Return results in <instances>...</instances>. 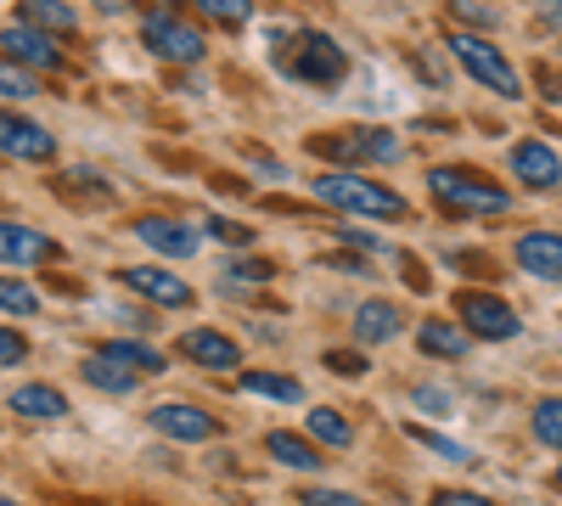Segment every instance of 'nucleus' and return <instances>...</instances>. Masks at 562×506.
Returning a JSON list of instances; mask_svg holds the SVG:
<instances>
[{"label":"nucleus","mask_w":562,"mask_h":506,"mask_svg":"<svg viewBox=\"0 0 562 506\" xmlns=\"http://www.w3.org/2000/svg\"><path fill=\"white\" fill-rule=\"evenodd\" d=\"M304 428H310V439L333 445V450H349V445H355V428H349V417H344V411H333V405H315L310 417H304Z\"/></svg>","instance_id":"22"},{"label":"nucleus","mask_w":562,"mask_h":506,"mask_svg":"<svg viewBox=\"0 0 562 506\" xmlns=\"http://www.w3.org/2000/svg\"><path fill=\"white\" fill-rule=\"evenodd\" d=\"M450 18H461L467 29H495L501 23L490 7H479V0H450Z\"/></svg>","instance_id":"34"},{"label":"nucleus","mask_w":562,"mask_h":506,"mask_svg":"<svg viewBox=\"0 0 562 506\" xmlns=\"http://www.w3.org/2000/svg\"><path fill=\"white\" fill-rule=\"evenodd\" d=\"M450 57L467 68V79H479L484 90H495V97H506V102H518V97H524L518 68H512L490 40H479V34H450Z\"/></svg>","instance_id":"5"},{"label":"nucleus","mask_w":562,"mask_h":506,"mask_svg":"<svg viewBox=\"0 0 562 506\" xmlns=\"http://www.w3.org/2000/svg\"><path fill=\"white\" fill-rule=\"evenodd\" d=\"M0 506H23V501H0Z\"/></svg>","instance_id":"46"},{"label":"nucleus","mask_w":562,"mask_h":506,"mask_svg":"<svg viewBox=\"0 0 562 506\" xmlns=\"http://www.w3.org/2000/svg\"><path fill=\"white\" fill-rule=\"evenodd\" d=\"M153 7H175V0H153Z\"/></svg>","instance_id":"45"},{"label":"nucleus","mask_w":562,"mask_h":506,"mask_svg":"<svg viewBox=\"0 0 562 506\" xmlns=\"http://www.w3.org/2000/svg\"><path fill=\"white\" fill-rule=\"evenodd\" d=\"M0 57H12V63H23V68H68V57H63V45L45 34V29H34V23H12V29H0Z\"/></svg>","instance_id":"9"},{"label":"nucleus","mask_w":562,"mask_h":506,"mask_svg":"<svg viewBox=\"0 0 562 506\" xmlns=\"http://www.w3.org/2000/svg\"><path fill=\"white\" fill-rule=\"evenodd\" d=\"M265 450L276 456L281 468H293V473H321V450H315V439H299V434H270V439H265Z\"/></svg>","instance_id":"20"},{"label":"nucleus","mask_w":562,"mask_h":506,"mask_svg":"<svg viewBox=\"0 0 562 506\" xmlns=\"http://www.w3.org/2000/svg\"><path fill=\"white\" fill-rule=\"evenodd\" d=\"M518 265L540 282H562V232H529L518 237Z\"/></svg>","instance_id":"16"},{"label":"nucleus","mask_w":562,"mask_h":506,"mask_svg":"<svg viewBox=\"0 0 562 506\" xmlns=\"http://www.w3.org/2000/svg\"><path fill=\"white\" fill-rule=\"evenodd\" d=\"M0 315H40V293L18 276H0Z\"/></svg>","instance_id":"29"},{"label":"nucleus","mask_w":562,"mask_h":506,"mask_svg":"<svg viewBox=\"0 0 562 506\" xmlns=\"http://www.w3.org/2000/svg\"><path fill=\"white\" fill-rule=\"evenodd\" d=\"M102 355L124 360L130 372H164V349H153V344H140V338H119V344H108Z\"/></svg>","instance_id":"26"},{"label":"nucleus","mask_w":562,"mask_h":506,"mask_svg":"<svg viewBox=\"0 0 562 506\" xmlns=\"http://www.w3.org/2000/svg\"><path fill=\"white\" fill-rule=\"evenodd\" d=\"M85 383H90V389H102V394H135L147 378H135L130 366L113 360V355H90V360H85Z\"/></svg>","instance_id":"19"},{"label":"nucleus","mask_w":562,"mask_h":506,"mask_svg":"<svg viewBox=\"0 0 562 506\" xmlns=\"http://www.w3.org/2000/svg\"><path fill=\"white\" fill-rule=\"evenodd\" d=\"M416 349L422 355H434V360H461L467 349H473V333H467V327H450V321H422V327H416Z\"/></svg>","instance_id":"18"},{"label":"nucleus","mask_w":562,"mask_h":506,"mask_svg":"<svg viewBox=\"0 0 562 506\" xmlns=\"http://www.w3.org/2000/svg\"><path fill=\"white\" fill-rule=\"evenodd\" d=\"M315 203L338 209V214H360V220H400L405 214V198L378 187V180H366V175H321Z\"/></svg>","instance_id":"3"},{"label":"nucleus","mask_w":562,"mask_h":506,"mask_svg":"<svg viewBox=\"0 0 562 506\" xmlns=\"http://www.w3.org/2000/svg\"><path fill=\"white\" fill-rule=\"evenodd\" d=\"M164 439H175V445H209V439H220V417L214 411H203V405H180V400H169V405H153V417H147Z\"/></svg>","instance_id":"8"},{"label":"nucleus","mask_w":562,"mask_h":506,"mask_svg":"<svg viewBox=\"0 0 562 506\" xmlns=\"http://www.w3.org/2000/svg\"><path fill=\"white\" fill-rule=\"evenodd\" d=\"M97 7H102V12H124V0H97Z\"/></svg>","instance_id":"44"},{"label":"nucleus","mask_w":562,"mask_h":506,"mask_svg":"<svg viewBox=\"0 0 562 506\" xmlns=\"http://www.w3.org/2000/svg\"><path fill=\"white\" fill-rule=\"evenodd\" d=\"M270 63L299 79V85H338L349 74V57H344V45L333 34H321V29H276L270 34Z\"/></svg>","instance_id":"1"},{"label":"nucleus","mask_w":562,"mask_h":506,"mask_svg":"<svg viewBox=\"0 0 562 506\" xmlns=\"http://www.w3.org/2000/svg\"><path fill=\"white\" fill-rule=\"evenodd\" d=\"M57 192L68 198V203H113V187L102 175H90V169H68V175H57Z\"/></svg>","instance_id":"23"},{"label":"nucleus","mask_w":562,"mask_h":506,"mask_svg":"<svg viewBox=\"0 0 562 506\" xmlns=\"http://www.w3.org/2000/svg\"><path fill=\"white\" fill-rule=\"evenodd\" d=\"M506 164H512V175H518L529 192H557L562 187V158H557L551 142H518L506 153Z\"/></svg>","instance_id":"11"},{"label":"nucleus","mask_w":562,"mask_h":506,"mask_svg":"<svg viewBox=\"0 0 562 506\" xmlns=\"http://www.w3.org/2000/svg\"><path fill=\"white\" fill-rule=\"evenodd\" d=\"M535 439L562 450V400H540L535 405Z\"/></svg>","instance_id":"30"},{"label":"nucleus","mask_w":562,"mask_h":506,"mask_svg":"<svg viewBox=\"0 0 562 506\" xmlns=\"http://www.w3.org/2000/svg\"><path fill=\"white\" fill-rule=\"evenodd\" d=\"M422 445H428V450H439L445 456V462H473V450H467V445H456V439H439V434H428V428H411Z\"/></svg>","instance_id":"35"},{"label":"nucleus","mask_w":562,"mask_h":506,"mask_svg":"<svg viewBox=\"0 0 562 506\" xmlns=\"http://www.w3.org/2000/svg\"><path fill=\"white\" fill-rule=\"evenodd\" d=\"M355 142H360V164H400L405 158V142H400L394 130H378V124L355 130Z\"/></svg>","instance_id":"24"},{"label":"nucleus","mask_w":562,"mask_h":506,"mask_svg":"<svg viewBox=\"0 0 562 506\" xmlns=\"http://www.w3.org/2000/svg\"><path fill=\"white\" fill-rule=\"evenodd\" d=\"M192 7L220 29H248L254 23V0H192Z\"/></svg>","instance_id":"27"},{"label":"nucleus","mask_w":562,"mask_h":506,"mask_svg":"<svg viewBox=\"0 0 562 506\" xmlns=\"http://www.w3.org/2000/svg\"><path fill=\"white\" fill-rule=\"evenodd\" d=\"M203 232H209L214 243H225V248H248V243H254V225H237V220H225V214H214Z\"/></svg>","instance_id":"32"},{"label":"nucleus","mask_w":562,"mask_h":506,"mask_svg":"<svg viewBox=\"0 0 562 506\" xmlns=\"http://www.w3.org/2000/svg\"><path fill=\"white\" fill-rule=\"evenodd\" d=\"M63 248L23 220H0V265H57Z\"/></svg>","instance_id":"13"},{"label":"nucleus","mask_w":562,"mask_h":506,"mask_svg":"<svg viewBox=\"0 0 562 506\" xmlns=\"http://www.w3.org/2000/svg\"><path fill=\"white\" fill-rule=\"evenodd\" d=\"M540 90H546L551 102H562V79H557V74H546V79H540Z\"/></svg>","instance_id":"43"},{"label":"nucleus","mask_w":562,"mask_h":506,"mask_svg":"<svg viewBox=\"0 0 562 506\" xmlns=\"http://www.w3.org/2000/svg\"><path fill=\"white\" fill-rule=\"evenodd\" d=\"M326 372H338V378H366V355H360V349H326Z\"/></svg>","instance_id":"33"},{"label":"nucleus","mask_w":562,"mask_h":506,"mask_svg":"<svg viewBox=\"0 0 562 506\" xmlns=\"http://www.w3.org/2000/svg\"><path fill=\"white\" fill-rule=\"evenodd\" d=\"M140 40H147V52H153V57L180 63V68H192V63H203V57H209V40H203V29H198L192 18L169 12V7H158V12L140 18Z\"/></svg>","instance_id":"4"},{"label":"nucleus","mask_w":562,"mask_h":506,"mask_svg":"<svg viewBox=\"0 0 562 506\" xmlns=\"http://www.w3.org/2000/svg\"><path fill=\"white\" fill-rule=\"evenodd\" d=\"M557 490H562V468H557Z\"/></svg>","instance_id":"47"},{"label":"nucleus","mask_w":562,"mask_h":506,"mask_svg":"<svg viewBox=\"0 0 562 506\" xmlns=\"http://www.w3.org/2000/svg\"><path fill=\"white\" fill-rule=\"evenodd\" d=\"M405 333V310L389 299H366L355 310V344H394Z\"/></svg>","instance_id":"15"},{"label":"nucleus","mask_w":562,"mask_h":506,"mask_svg":"<svg viewBox=\"0 0 562 506\" xmlns=\"http://www.w3.org/2000/svg\"><path fill=\"white\" fill-rule=\"evenodd\" d=\"M535 12H540L551 29H562V0H535Z\"/></svg>","instance_id":"41"},{"label":"nucleus","mask_w":562,"mask_h":506,"mask_svg":"<svg viewBox=\"0 0 562 506\" xmlns=\"http://www.w3.org/2000/svg\"><path fill=\"white\" fill-rule=\"evenodd\" d=\"M12 411L29 417V423H63L68 417V394L45 389V383H23V389H12Z\"/></svg>","instance_id":"17"},{"label":"nucleus","mask_w":562,"mask_h":506,"mask_svg":"<svg viewBox=\"0 0 562 506\" xmlns=\"http://www.w3.org/2000/svg\"><path fill=\"white\" fill-rule=\"evenodd\" d=\"M254 169H259L265 180H288V164H276V158H254Z\"/></svg>","instance_id":"42"},{"label":"nucleus","mask_w":562,"mask_h":506,"mask_svg":"<svg viewBox=\"0 0 562 506\" xmlns=\"http://www.w3.org/2000/svg\"><path fill=\"white\" fill-rule=\"evenodd\" d=\"M456 310H461V327L473 333V338H484V344H512V338L524 333L518 310H512L506 299H495V293H461Z\"/></svg>","instance_id":"6"},{"label":"nucleus","mask_w":562,"mask_h":506,"mask_svg":"<svg viewBox=\"0 0 562 506\" xmlns=\"http://www.w3.org/2000/svg\"><path fill=\"white\" fill-rule=\"evenodd\" d=\"M135 243H147V248L164 254V259H192V254L203 248L192 225L169 220V214H140V220H135Z\"/></svg>","instance_id":"12"},{"label":"nucleus","mask_w":562,"mask_h":506,"mask_svg":"<svg viewBox=\"0 0 562 506\" xmlns=\"http://www.w3.org/2000/svg\"><path fill=\"white\" fill-rule=\"evenodd\" d=\"M0 97H40V79H34L23 63L0 57Z\"/></svg>","instance_id":"31"},{"label":"nucleus","mask_w":562,"mask_h":506,"mask_svg":"<svg viewBox=\"0 0 562 506\" xmlns=\"http://www.w3.org/2000/svg\"><path fill=\"white\" fill-rule=\"evenodd\" d=\"M304 506H366L360 495H349V490H310L304 495Z\"/></svg>","instance_id":"37"},{"label":"nucleus","mask_w":562,"mask_h":506,"mask_svg":"<svg viewBox=\"0 0 562 506\" xmlns=\"http://www.w3.org/2000/svg\"><path fill=\"white\" fill-rule=\"evenodd\" d=\"M243 389L259 394V400H276V405H299L304 389L293 378H281V372H243Z\"/></svg>","instance_id":"25"},{"label":"nucleus","mask_w":562,"mask_h":506,"mask_svg":"<svg viewBox=\"0 0 562 506\" xmlns=\"http://www.w3.org/2000/svg\"><path fill=\"white\" fill-rule=\"evenodd\" d=\"M0 153L18 158V164H45V158L57 153V142H52V130H45V124L0 108Z\"/></svg>","instance_id":"10"},{"label":"nucleus","mask_w":562,"mask_h":506,"mask_svg":"<svg viewBox=\"0 0 562 506\" xmlns=\"http://www.w3.org/2000/svg\"><path fill=\"white\" fill-rule=\"evenodd\" d=\"M180 355L198 360V366H209V372H237V366H243V344L225 338L220 327H192V333H180Z\"/></svg>","instance_id":"14"},{"label":"nucleus","mask_w":562,"mask_h":506,"mask_svg":"<svg viewBox=\"0 0 562 506\" xmlns=\"http://www.w3.org/2000/svg\"><path fill=\"white\" fill-rule=\"evenodd\" d=\"M18 18L34 23V29H45V34H74L79 29V12L68 7V0H23Z\"/></svg>","instance_id":"21"},{"label":"nucleus","mask_w":562,"mask_h":506,"mask_svg":"<svg viewBox=\"0 0 562 506\" xmlns=\"http://www.w3.org/2000/svg\"><path fill=\"white\" fill-rule=\"evenodd\" d=\"M338 243H349L355 254H383V243H378V237H371V232H344Z\"/></svg>","instance_id":"40"},{"label":"nucleus","mask_w":562,"mask_h":506,"mask_svg":"<svg viewBox=\"0 0 562 506\" xmlns=\"http://www.w3.org/2000/svg\"><path fill=\"white\" fill-rule=\"evenodd\" d=\"M113 282L130 288L135 299L158 304V310H186L192 304V288H186L175 270H164V265H124V270H113Z\"/></svg>","instance_id":"7"},{"label":"nucleus","mask_w":562,"mask_h":506,"mask_svg":"<svg viewBox=\"0 0 562 506\" xmlns=\"http://www.w3.org/2000/svg\"><path fill=\"white\" fill-rule=\"evenodd\" d=\"M411 400H416V405H422V411H450V405H456V400H450V394H445V389H416V394H411Z\"/></svg>","instance_id":"39"},{"label":"nucleus","mask_w":562,"mask_h":506,"mask_svg":"<svg viewBox=\"0 0 562 506\" xmlns=\"http://www.w3.org/2000/svg\"><path fill=\"white\" fill-rule=\"evenodd\" d=\"M434 506H495L490 495H479V490H439L434 495Z\"/></svg>","instance_id":"38"},{"label":"nucleus","mask_w":562,"mask_h":506,"mask_svg":"<svg viewBox=\"0 0 562 506\" xmlns=\"http://www.w3.org/2000/svg\"><path fill=\"white\" fill-rule=\"evenodd\" d=\"M428 192L439 198V209H450V214H473V220H495V214L512 209L506 187H495L490 175L467 169V164H450V169L439 164V169H428Z\"/></svg>","instance_id":"2"},{"label":"nucleus","mask_w":562,"mask_h":506,"mask_svg":"<svg viewBox=\"0 0 562 506\" xmlns=\"http://www.w3.org/2000/svg\"><path fill=\"white\" fill-rule=\"evenodd\" d=\"M270 276H276V265H270V259H231V265L220 270V282H225L231 293H243L248 282H270Z\"/></svg>","instance_id":"28"},{"label":"nucleus","mask_w":562,"mask_h":506,"mask_svg":"<svg viewBox=\"0 0 562 506\" xmlns=\"http://www.w3.org/2000/svg\"><path fill=\"white\" fill-rule=\"evenodd\" d=\"M29 360V338L12 333V327H0V366H23Z\"/></svg>","instance_id":"36"}]
</instances>
